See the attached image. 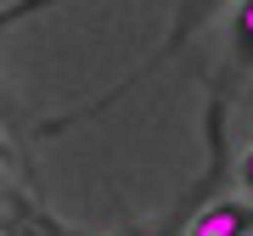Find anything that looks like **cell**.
Wrapping results in <instances>:
<instances>
[{
    "mask_svg": "<svg viewBox=\"0 0 253 236\" xmlns=\"http://www.w3.org/2000/svg\"><path fill=\"white\" fill-rule=\"evenodd\" d=\"M186 236H253V202L236 197H214L203 214H191Z\"/></svg>",
    "mask_w": 253,
    "mask_h": 236,
    "instance_id": "obj_1",
    "label": "cell"
},
{
    "mask_svg": "<svg viewBox=\"0 0 253 236\" xmlns=\"http://www.w3.org/2000/svg\"><path fill=\"white\" fill-rule=\"evenodd\" d=\"M231 73H253V0H236L231 11Z\"/></svg>",
    "mask_w": 253,
    "mask_h": 236,
    "instance_id": "obj_2",
    "label": "cell"
},
{
    "mask_svg": "<svg viewBox=\"0 0 253 236\" xmlns=\"http://www.w3.org/2000/svg\"><path fill=\"white\" fill-rule=\"evenodd\" d=\"M124 236H186V225H180V214H169L158 231H146V225H141V231H124Z\"/></svg>",
    "mask_w": 253,
    "mask_h": 236,
    "instance_id": "obj_3",
    "label": "cell"
},
{
    "mask_svg": "<svg viewBox=\"0 0 253 236\" xmlns=\"http://www.w3.org/2000/svg\"><path fill=\"white\" fill-rule=\"evenodd\" d=\"M236 186H242L248 197H253V146H248V152H242V163H236Z\"/></svg>",
    "mask_w": 253,
    "mask_h": 236,
    "instance_id": "obj_4",
    "label": "cell"
}]
</instances>
